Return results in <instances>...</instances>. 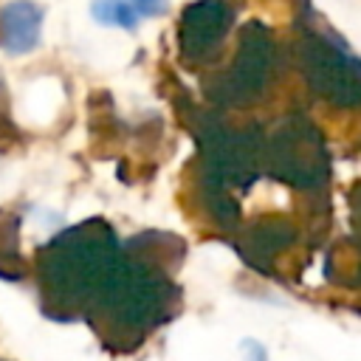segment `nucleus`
Instances as JSON below:
<instances>
[{
    "label": "nucleus",
    "instance_id": "nucleus-1",
    "mask_svg": "<svg viewBox=\"0 0 361 361\" xmlns=\"http://www.w3.org/2000/svg\"><path fill=\"white\" fill-rule=\"evenodd\" d=\"M166 8V0H96L93 17L107 25L135 28L138 17H155Z\"/></svg>",
    "mask_w": 361,
    "mask_h": 361
},
{
    "label": "nucleus",
    "instance_id": "nucleus-2",
    "mask_svg": "<svg viewBox=\"0 0 361 361\" xmlns=\"http://www.w3.org/2000/svg\"><path fill=\"white\" fill-rule=\"evenodd\" d=\"M39 11L31 8L28 3H17L11 8H6L3 14V31H6V42L14 51H25L37 42V31H39Z\"/></svg>",
    "mask_w": 361,
    "mask_h": 361
}]
</instances>
